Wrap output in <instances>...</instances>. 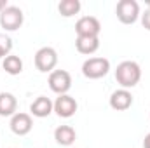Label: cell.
Returning <instances> with one entry per match:
<instances>
[{"label": "cell", "instance_id": "cell-1", "mask_svg": "<svg viewBox=\"0 0 150 148\" xmlns=\"http://www.w3.org/2000/svg\"><path fill=\"white\" fill-rule=\"evenodd\" d=\"M142 78V68L136 61H122L117 65L115 70V80L120 84L122 89L134 87Z\"/></svg>", "mask_w": 150, "mask_h": 148}, {"label": "cell", "instance_id": "cell-2", "mask_svg": "<svg viewBox=\"0 0 150 148\" xmlns=\"http://www.w3.org/2000/svg\"><path fill=\"white\" fill-rule=\"evenodd\" d=\"M23 11L16 5H7L2 12H0V26L5 32H16L21 28L23 25Z\"/></svg>", "mask_w": 150, "mask_h": 148}, {"label": "cell", "instance_id": "cell-3", "mask_svg": "<svg viewBox=\"0 0 150 148\" xmlns=\"http://www.w3.org/2000/svg\"><path fill=\"white\" fill-rule=\"evenodd\" d=\"M110 72V61L107 58H89L82 65V73L87 78H101Z\"/></svg>", "mask_w": 150, "mask_h": 148}, {"label": "cell", "instance_id": "cell-4", "mask_svg": "<svg viewBox=\"0 0 150 148\" xmlns=\"http://www.w3.org/2000/svg\"><path fill=\"white\" fill-rule=\"evenodd\" d=\"M58 65V52L52 49V47H40L37 52H35V66H37L38 72L42 73H51L54 72Z\"/></svg>", "mask_w": 150, "mask_h": 148}, {"label": "cell", "instance_id": "cell-5", "mask_svg": "<svg viewBox=\"0 0 150 148\" xmlns=\"http://www.w3.org/2000/svg\"><path fill=\"white\" fill-rule=\"evenodd\" d=\"M115 14L120 23L133 25L140 18V5L136 0H120L115 7Z\"/></svg>", "mask_w": 150, "mask_h": 148}, {"label": "cell", "instance_id": "cell-6", "mask_svg": "<svg viewBox=\"0 0 150 148\" xmlns=\"http://www.w3.org/2000/svg\"><path fill=\"white\" fill-rule=\"evenodd\" d=\"M49 87L58 96L67 94L72 87V75L67 70H54L49 73Z\"/></svg>", "mask_w": 150, "mask_h": 148}, {"label": "cell", "instance_id": "cell-7", "mask_svg": "<svg viewBox=\"0 0 150 148\" xmlns=\"http://www.w3.org/2000/svg\"><path fill=\"white\" fill-rule=\"evenodd\" d=\"M77 37H98L101 32V25L94 16H82L75 23Z\"/></svg>", "mask_w": 150, "mask_h": 148}, {"label": "cell", "instance_id": "cell-8", "mask_svg": "<svg viewBox=\"0 0 150 148\" xmlns=\"http://www.w3.org/2000/svg\"><path fill=\"white\" fill-rule=\"evenodd\" d=\"M33 127V120L30 113H23L18 111L11 117V131L18 136H26Z\"/></svg>", "mask_w": 150, "mask_h": 148}, {"label": "cell", "instance_id": "cell-9", "mask_svg": "<svg viewBox=\"0 0 150 148\" xmlns=\"http://www.w3.org/2000/svg\"><path fill=\"white\" fill-rule=\"evenodd\" d=\"M54 111H56L59 117H63V118L74 117L75 111H77V101H75V98H72L70 94H61V96H58L56 101H54Z\"/></svg>", "mask_w": 150, "mask_h": 148}, {"label": "cell", "instance_id": "cell-10", "mask_svg": "<svg viewBox=\"0 0 150 148\" xmlns=\"http://www.w3.org/2000/svg\"><path fill=\"white\" fill-rule=\"evenodd\" d=\"M133 105V94L127 89H117L113 91L110 96V106L117 111H124L127 110Z\"/></svg>", "mask_w": 150, "mask_h": 148}, {"label": "cell", "instance_id": "cell-11", "mask_svg": "<svg viewBox=\"0 0 150 148\" xmlns=\"http://www.w3.org/2000/svg\"><path fill=\"white\" fill-rule=\"evenodd\" d=\"M52 110H54V103H52L47 96H38L37 99L30 105V111H32V115H33V117H38V118L49 117Z\"/></svg>", "mask_w": 150, "mask_h": 148}, {"label": "cell", "instance_id": "cell-12", "mask_svg": "<svg viewBox=\"0 0 150 148\" xmlns=\"http://www.w3.org/2000/svg\"><path fill=\"white\" fill-rule=\"evenodd\" d=\"M75 138H77V132L72 125H59L54 131V140L61 147H72Z\"/></svg>", "mask_w": 150, "mask_h": 148}, {"label": "cell", "instance_id": "cell-13", "mask_svg": "<svg viewBox=\"0 0 150 148\" xmlns=\"http://www.w3.org/2000/svg\"><path fill=\"white\" fill-rule=\"evenodd\" d=\"M75 47L80 54H94L100 49V37H77Z\"/></svg>", "mask_w": 150, "mask_h": 148}, {"label": "cell", "instance_id": "cell-14", "mask_svg": "<svg viewBox=\"0 0 150 148\" xmlns=\"http://www.w3.org/2000/svg\"><path fill=\"white\" fill-rule=\"evenodd\" d=\"M18 108V99L11 92H0V115L2 117H12Z\"/></svg>", "mask_w": 150, "mask_h": 148}, {"label": "cell", "instance_id": "cell-15", "mask_svg": "<svg viewBox=\"0 0 150 148\" xmlns=\"http://www.w3.org/2000/svg\"><path fill=\"white\" fill-rule=\"evenodd\" d=\"M2 66H4V70L9 75H19L23 72V61H21V58L14 56V54H9L7 58H4Z\"/></svg>", "mask_w": 150, "mask_h": 148}, {"label": "cell", "instance_id": "cell-16", "mask_svg": "<svg viewBox=\"0 0 150 148\" xmlns=\"http://www.w3.org/2000/svg\"><path fill=\"white\" fill-rule=\"evenodd\" d=\"M80 7H82V4H80L79 0H61V2L58 4V11H59V14L65 16V18H70V16L79 14Z\"/></svg>", "mask_w": 150, "mask_h": 148}, {"label": "cell", "instance_id": "cell-17", "mask_svg": "<svg viewBox=\"0 0 150 148\" xmlns=\"http://www.w3.org/2000/svg\"><path fill=\"white\" fill-rule=\"evenodd\" d=\"M12 51V38L7 33H0V58H7Z\"/></svg>", "mask_w": 150, "mask_h": 148}, {"label": "cell", "instance_id": "cell-18", "mask_svg": "<svg viewBox=\"0 0 150 148\" xmlns=\"http://www.w3.org/2000/svg\"><path fill=\"white\" fill-rule=\"evenodd\" d=\"M142 25H143V28L145 30H149L150 32V7L142 14Z\"/></svg>", "mask_w": 150, "mask_h": 148}, {"label": "cell", "instance_id": "cell-19", "mask_svg": "<svg viewBox=\"0 0 150 148\" xmlns=\"http://www.w3.org/2000/svg\"><path fill=\"white\" fill-rule=\"evenodd\" d=\"M143 148H150V132L145 136V140H143Z\"/></svg>", "mask_w": 150, "mask_h": 148}, {"label": "cell", "instance_id": "cell-20", "mask_svg": "<svg viewBox=\"0 0 150 148\" xmlns=\"http://www.w3.org/2000/svg\"><path fill=\"white\" fill-rule=\"evenodd\" d=\"M7 7V0H0V12Z\"/></svg>", "mask_w": 150, "mask_h": 148}]
</instances>
